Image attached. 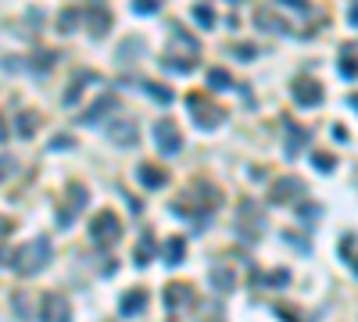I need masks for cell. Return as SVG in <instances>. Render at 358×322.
Masks as SVG:
<instances>
[{
  "instance_id": "1",
  "label": "cell",
  "mask_w": 358,
  "mask_h": 322,
  "mask_svg": "<svg viewBox=\"0 0 358 322\" xmlns=\"http://www.w3.org/2000/svg\"><path fill=\"white\" fill-rule=\"evenodd\" d=\"M47 262H51V240H47V236H33L29 244H22L11 254V269L18 276H36Z\"/></svg>"
},
{
  "instance_id": "2",
  "label": "cell",
  "mask_w": 358,
  "mask_h": 322,
  "mask_svg": "<svg viewBox=\"0 0 358 322\" xmlns=\"http://www.w3.org/2000/svg\"><path fill=\"white\" fill-rule=\"evenodd\" d=\"M90 236H93V244H100V247H115V244H118V236H122V222H118V215H115V211H100V215H93V222H90Z\"/></svg>"
},
{
  "instance_id": "3",
  "label": "cell",
  "mask_w": 358,
  "mask_h": 322,
  "mask_svg": "<svg viewBox=\"0 0 358 322\" xmlns=\"http://www.w3.org/2000/svg\"><path fill=\"white\" fill-rule=\"evenodd\" d=\"M154 147L161 150L165 158H172L183 150V136H179V125L172 118H158L154 122Z\"/></svg>"
},
{
  "instance_id": "4",
  "label": "cell",
  "mask_w": 358,
  "mask_h": 322,
  "mask_svg": "<svg viewBox=\"0 0 358 322\" xmlns=\"http://www.w3.org/2000/svg\"><path fill=\"white\" fill-rule=\"evenodd\" d=\"M186 104L194 107L190 118H194L201 129H219V125L226 122V111H222V107H212V104H208L201 93H190V97H186Z\"/></svg>"
},
{
  "instance_id": "5",
  "label": "cell",
  "mask_w": 358,
  "mask_h": 322,
  "mask_svg": "<svg viewBox=\"0 0 358 322\" xmlns=\"http://www.w3.org/2000/svg\"><path fill=\"white\" fill-rule=\"evenodd\" d=\"M294 197H305V183L298 176H283L269 186V204H290Z\"/></svg>"
},
{
  "instance_id": "6",
  "label": "cell",
  "mask_w": 358,
  "mask_h": 322,
  "mask_svg": "<svg viewBox=\"0 0 358 322\" xmlns=\"http://www.w3.org/2000/svg\"><path fill=\"white\" fill-rule=\"evenodd\" d=\"M161 301H165V308L172 312V315H179V312H186L194 305V290H190V283H168L165 287V294H161Z\"/></svg>"
},
{
  "instance_id": "7",
  "label": "cell",
  "mask_w": 358,
  "mask_h": 322,
  "mask_svg": "<svg viewBox=\"0 0 358 322\" xmlns=\"http://www.w3.org/2000/svg\"><path fill=\"white\" fill-rule=\"evenodd\" d=\"M39 322H72L69 301L61 294H44V301H39Z\"/></svg>"
},
{
  "instance_id": "8",
  "label": "cell",
  "mask_w": 358,
  "mask_h": 322,
  "mask_svg": "<svg viewBox=\"0 0 358 322\" xmlns=\"http://www.w3.org/2000/svg\"><path fill=\"white\" fill-rule=\"evenodd\" d=\"M87 201H90V197H87V186H82V183H72V186H69V204L57 211V222H61V226H69V222L75 219V215H79L82 208H87Z\"/></svg>"
},
{
  "instance_id": "9",
  "label": "cell",
  "mask_w": 358,
  "mask_h": 322,
  "mask_svg": "<svg viewBox=\"0 0 358 322\" xmlns=\"http://www.w3.org/2000/svg\"><path fill=\"white\" fill-rule=\"evenodd\" d=\"M136 133H140V129H136L133 118H115V122L108 125V140L118 143V147H133V143H136Z\"/></svg>"
},
{
  "instance_id": "10",
  "label": "cell",
  "mask_w": 358,
  "mask_h": 322,
  "mask_svg": "<svg viewBox=\"0 0 358 322\" xmlns=\"http://www.w3.org/2000/svg\"><path fill=\"white\" fill-rule=\"evenodd\" d=\"M294 100H298L301 107L323 104V86L315 82V79H298V82H294Z\"/></svg>"
},
{
  "instance_id": "11",
  "label": "cell",
  "mask_w": 358,
  "mask_h": 322,
  "mask_svg": "<svg viewBox=\"0 0 358 322\" xmlns=\"http://www.w3.org/2000/svg\"><path fill=\"white\" fill-rule=\"evenodd\" d=\"M136 176H140V183H143L147 190H161V186L168 183V172L158 168V165H151V161H143V165L136 168Z\"/></svg>"
},
{
  "instance_id": "12",
  "label": "cell",
  "mask_w": 358,
  "mask_h": 322,
  "mask_svg": "<svg viewBox=\"0 0 358 322\" xmlns=\"http://www.w3.org/2000/svg\"><path fill=\"white\" fill-rule=\"evenodd\" d=\"M287 125V158H298V150L305 147V140H308V129H301L298 122H283Z\"/></svg>"
},
{
  "instance_id": "13",
  "label": "cell",
  "mask_w": 358,
  "mask_h": 322,
  "mask_svg": "<svg viewBox=\"0 0 358 322\" xmlns=\"http://www.w3.org/2000/svg\"><path fill=\"white\" fill-rule=\"evenodd\" d=\"M111 107H118V97H115V93H104L100 100H93V107H90V111L82 115V122H87V125H93L97 118H104V115H108Z\"/></svg>"
},
{
  "instance_id": "14",
  "label": "cell",
  "mask_w": 358,
  "mask_h": 322,
  "mask_svg": "<svg viewBox=\"0 0 358 322\" xmlns=\"http://www.w3.org/2000/svg\"><path fill=\"white\" fill-rule=\"evenodd\" d=\"M147 301H151V297H147V290H143V287L129 290V294L122 297V315H140V312L147 308Z\"/></svg>"
},
{
  "instance_id": "15",
  "label": "cell",
  "mask_w": 358,
  "mask_h": 322,
  "mask_svg": "<svg viewBox=\"0 0 358 322\" xmlns=\"http://www.w3.org/2000/svg\"><path fill=\"white\" fill-rule=\"evenodd\" d=\"M183 258H186V240H183V236H168V240H165V262L179 265Z\"/></svg>"
},
{
  "instance_id": "16",
  "label": "cell",
  "mask_w": 358,
  "mask_h": 322,
  "mask_svg": "<svg viewBox=\"0 0 358 322\" xmlns=\"http://www.w3.org/2000/svg\"><path fill=\"white\" fill-rule=\"evenodd\" d=\"M212 287H219V294L233 290V269H229V265H215L212 269Z\"/></svg>"
},
{
  "instance_id": "17",
  "label": "cell",
  "mask_w": 358,
  "mask_h": 322,
  "mask_svg": "<svg viewBox=\"0 0 358 322\" xmlns=\"http://www.w3.org/2000/svg\"><path fill=\"white\" fill-rule=\"evenodd\" d=\"M161 69L168 72H183V75H190L197 69V57H161Z\"/></svg>"
},
{
  "instance_id": "18",
  "label": "cell",
  "mask_w": 358,
  "mask_h": 322,
  "mask_svg": "<svg viewBox=\"0 0 358 322\" xmlns=\"http://www.w3.org/2000/svg\"><path fill=\"white\" fill-rule=\"evenodd\" d=\"M90 79H97L93 72H79V79L69 86V90H65V104H79V97H82V86H87Z\"/></svg>"
},
{
  "instance_id": "19",
  "label": "cell",
  "mask_w": 358,
  "mask_h": 322,
  "mask_svg": "<svg viewBox=\"0 0 358 322\" xmlns=\"http://www.w3.org/2000/svg\"><path fill=\"white\" fill-rule=\"evenodd\" d=\"M151 258H154V236L143 233V240L136 247V265H151Z\"/></svg>"
},
{
  "instance_id": "20",
  "label": "cell",
  "mask_w": 358,
  "mask_h": 322,
  "mask_svg": "<svg viewBox=\"0 0 358 322\" xmlns=\"http://www.w3.org/2000/svg\"><path fill=\"white\" fill-rule=\"evenodd\" d=\"M87 15H90V21H93V36H104V33H108V26H111V15H108V11L90 8Z\"/></svg>"
},
{
  "instance_id": "21",
  "label": "cell",
  "mask_w": 358,
  "mask_h": 322,
  "mask_svg": "<svg viewBox=\"0 0 358 322\" xmlns=\"http://www.w3.org/2000/svg\"><path fill=\"white\" fill-rule=\"evenodd\" d=\"M15 125H18V136H33L36 133V115L33 111H18V118H15Z\"/></svg>"
},
{
  "instance_id": "22",
  "label": "cell",
  "mask_w": 358,
  "mask_h": 322,
  "mask_svg": "<svg viewBox=\"0 0 358 322\" xmlns=\"http://www.w3.org/2000/svg\"><path fill=\"white\" fill-rule=\"evenodd\" d=\"M208 86H212V90H229V86H233V75L226 69H212L208 72Z\"/></svg>"
},
{
  "instance_id": "23",
  "label": "cell",
  "mask_w": 358,
  "mask_h": 322,
  "mask_svg": "<svg viewBox=\"0 0 358 322\" xmlns=\"http://www.w3.org/2000/svg\"><path fill=\"white\" fill-rule=\"evenodd\" d=\"M312 165L319 168V172H333V168H337V158L326 154V150H315V154H312Z\"/></svg>"
},
{
  "instance_id": "24",
  "label": "cell",
  "mask_w": 358,
  "mask_h": 322,
  "mask_svg": "<svg viewBox=\"0 0 358 322\" xmlns=\"http://www.w3.org/2000/svg\"><path fill=\"white\" fill-rule=\"evenodd\" d=\"M79 18H82V11H72V8H65V11H61V33H72L75 26H79Z\"/></svg>"
},
{
  "instance_id": "25",
  "label": "cell",
  "mask_w": 358,
  "mask_h": 322,
  "mask_svg": "<svg viewBox=\"0 0 358 322\" xmlns=\"http://www.w3.org/2000/svg\"><path fill=\"white\" fill-rule=\"evenodd\" d=\"M258 26H262V29H269V33H272V29H276V33H283V21H280V18H272L265 8L258 11Z\"/></svg>"
},
{
  "instance_id": "26",
  "label": "cell",
  "mask_w": 358,
  "mask_h": 322,
  "mask_svg": "<svg viewBox=\"0 0 358 322\" xmlns=\"http://www.w3.org/2000/svg\"><path fill=\"white\" fill-rule=\"evenodd\" d=\"M147 93H151L154 100H161V104H172V90H168V86H154V82H147Z\"/></svg>"
},
{
  "instance_id": "27",
  "label": "cell",
  "mask_w": 358,
  "mask_h": 322,
  "mask_svg": "<svg viewBox=\"0 0 358 322\" xmlns=\"http://www.w3.org/2000/svg\"><path fill=\"white\" fill-rule=\"evenodd\" d=\"M143 47V39H125L122 47H118V61H125V57H136V51Z\"/></svg>"
},
{
  "instance_id": "28",
  "label": "cell",
  "mask_w": 358,
  "mask_h": 322,
  "mask_svg": "<svg viewBox=\"0 0 358 322\" xmlns=\"http://www.w3.org/2000/svg\"><path fill=\"white\" fill-rule=\"evenodd\" d=\"M194 18L201 21V26H215V11L208 8V4H197V8H194Z\"/></svg>"
},
{
  "instance_id": "29",
  "label": "cell",
  "mask_w": 358,
  "mask_h": 322,
  "mask_svg": "<svg viewBox=\"0 0 358 322\" xmlns=\"http://www.w3.org/2000/svg\"><path fill=\"white\" fill-rule=\"evenodd\" d=\"M161 8V0H133V11L136 15H154Z\"/></svg>"
},
{
  "instance_id": "30",
  "label": "cell",
  "mask_w": 358,
  "mask_h": 322,
  "mask_svg": "<svg viewBox=\"0 0 358 322\" xmlns=\"http://www.w3.org/2000/svg\"><path fill=\"white\" fill-rule=\"evenodd\" d=\"M287 279H290V272H287V269H276V272L265 276V287H287Z\"/></svg>"
},
{
  "instance_id": "31",
  "label": "cell",
  "mask_w": 358,
  "mask_h": 322,
  "mask_svg": "<svg viewBox=\"0 0 358 322\" xmlns=\"http://www.w3.org/2000/svg\"><path fill=\"white\" fill-rule=\"evenodd\" d=\"M341 72H344L348 79H355V75H358V61L351 57V51H344V57H341Z\"/></svg>"
},
{
  "instance_id": "32",
  "label": "cell",
  "mask_w": 358,
  "mask_h": 322,
  "mask_svg": "<svg viewBox=\"0 0 358 322\" xmlns=\"http://www.w3.org/2000/svg\"><path fill=\"white\" fill-rule=\"evenodd\" d=\"M54 57H57L54 51H44V57H36V61H33V69H36V72H47L51 64H54Z\"/></svg>"
},
{
  "instance_id": "33",
  "label": "cell",
  "mask_w": 358,
  "mask_h": 322,
  "mask_svg": "<svg viewBox=\"0 0 358 322\" xmlns=\"http://www.w3.org/2000/svg\"><path fill=\"white\" fill-rule=\"evenodd\" d=\"M272 312H276V319H283V322H305V319L294 315V308H290V305H276Z\"/></svg>"
},
{
  "instance_id": "34",
  "label": "cell",
  "mask_w": 358,
  "mask_h": 322,
  "mask_svg": "<svg viewBox=\"0 0 358 322\" xmlns=\"http://www.w3.org/2000/svg\"><path fill=\"white\" fill-rule=\"evenodd\" d=\"M233 54H237L240 61H251V57H255V47H251V43H240V47H237Z\"/></svg>"
},
{
  "instance_id": "35",
  "label": "cell",
  "mask_w": 358,
  "mask_h": 322,
  "mask_svg": "<svg viewBox=\"0 0 358 322\" xmlns=\"http://www.w3.org/2000/svg\"><path fill=\"white\" fill-rule=\"evenodd\" d=\"M276 4H287L294 11H308V0H276Z\"/></svg>"
},
{
  "instance_id": "36",
  "label": "cell",
  "mask_w": 358,
  "mask_h": 322,
  "mask_svg": "<svg viewBox=\"0 0 358 322\" xmlns=\"http://www.w3.org/2000/svg\"><path fill=\"white\" fill-rule=\"evenodd\" d=\"M8 172H11V158H0V179H4Z\"/></svg>"
},
{
  "instance_id": "37",
  "label": "cell",
  "mask_w": 358,
  "mask_h": 322,
  "mask_svg": "<svg viewBox=\"0 0 358 322\" xmlns=\"http://www.w3.org/2000/svg\"><path fill=\"white\" fill-rule=\"evenodd\" d=\"M348 18H351L355 26H358V0H351V11H348Z\"/></svg>"
},
{
  "instance_id": "38",
  "label": "cell",
  "mask_w": 358,
  "mask_h": 322,
  "mask_svg": "<svg viewBox=\"0 0 358 322\" xmlns=\"http://www.w3.org/2000/svg\"><path fill=\"white\" fill-rule=\"evenodd\" d=\"M8 233H11V222L4 219V215H0V236H8Z\"/></svg>"
},
{
  "instance_id": "39",
  "label": "cell",
  "mask_w": 358,
  "mask_h": 322,
  "mask_svg": "<svg viewBox=\"0 0 358 322\" xmlns=\"http://www.w3.org/2000/svg\"><path fill=\"white\" fill-rule=\"evenodd\" d=\"M348 104H351V107H355V111H358V93H351V97H348Z\"/></svg>"
},
{
  "instance_id": "40",
  "label": "cell",
  "mask_w": 358,
  "mask_h": 322,
  "mask_svg": "<svg viewBox=\"0 0 358 322\" xmlns=\"http://www.w3.org/2000/svg\"><path fill=\"white\" fill-rule=\"evenodd\" d=\"M8 136V129H4V122H0V140H4Z\"/></svg>"
},
{
  "instance_id": "41",
  "label": "cell",
  "mask_w": 358,
  "mask_h": 322,
  "mask_svg": "<svg viewBox=\"0 0 358 322\" xmlns=\"http://www.w3.org/2000/svg\"><path fill=\"white\" fill-rule=\"evenodd\" d=\"M351 269H355V276H358V258H355V262H351Z\"/></svg>"
},
{
  "instance_id": "42",
  "label": "cell",
  "mask_w": 358,
  "mask_h": 322,
  "mask_svg": "<svg viewBox=\"0 0 358 322\" xmlns=\"http://www.w3.org/2000/svg\"><path fill=\"white\" fill-rule=\"evenodd\" d=\"M0 265H4V251H0Z\"/></svg>"
},
{
  "instance_id": "43",
  "label": "cell",
  "mask_w": 358,
  "mask_h": 322,
  "mask_svg": "<svg viewBox=\"0 0 358 322\" xmlns=\"http://www.w3.org/2000/svg\"><path fill=\"white\" fill-rule=\"evenodd\" d=\"M233 4H240V0H233Z\"/></svg>"
}]
</instances>
